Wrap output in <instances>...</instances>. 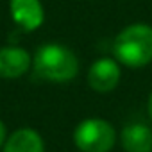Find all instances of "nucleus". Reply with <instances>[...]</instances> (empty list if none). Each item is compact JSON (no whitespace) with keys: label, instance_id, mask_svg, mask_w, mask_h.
<instances>
[{"label":"nucleus","instance_id":"10","mask_svg":"<svg viewBox=\"0 0 152 152\" xmlns=\"http://www.w3.org/2000/svg\"><path fill=\"white\" fill-rule=\"evenodd\" d=\"M147 111H148V116L152 118V93L148 97V102H147Z\"/></svg>","mask_w":152,"mask_h":152},{"label":"nucleus","instance_id":"6","mask_svg":"<svg viewBox=\"0 0 152 152\" xmlns=\"http://www.w3.org/2000/svg\"><path fill=\"white\" fill-rule=\"evenodd\" d=\"M31 56L20 47H4L0 48V77L16 79L29 70Z\"/></svg>","mask_w":152,"mask_h":152},{"label":"nucleus","instance_id":"2","mask_svg":"<svg viewBox=\"0 0 152 152\" xmlns=\"http://www.w3.org/2000/svg\"><path fill=\"white\" fill-rule=\"evenodd\" d=\"M79 70V61L75 54L57 43H47L38 48L34 56V72L38 77L52 83L72 81Z\"/></svg>","mask_w":152,"mask_h":152},{"label":"nucleus","instance_id":"5","mask_svg":"<svg viewBox=\"0 0 152 152\" xmlns=\"http://www.w3.org/2000/svg\"><path fill=\"white\" fill-rule=\"evenodd\" d=\"M9 11L15 23L23 31H34L43 23V7L39 0H11Z\"/></svg>","mask_w":152,"mask_h":152},{"label":"nucleus","instance_id":"8","mask_svg":"<svg viewBox=\"0 0 152 152\" xmlns=\"http://www.w3.org/2000/svg\"><path fill=\"white\" fill-rule=\"evenodd\" d=\"M4 152H45V147L41 136L36 131L25 127L15 131L9 136L4 145Z\"/></svg>","mask_w":152,"mask_h":152},{"label":"nucleus","instance_id":"3","mask_svg":"<svg viewBox=\"0 0 152 152\" xmlns=\"http://www.w3.org/2000/svg\"><path fill=\"white\" fill-rule=\"evenodd\" d=\"M115 140L116 134L113 125L100 118H88L81 122L73 132V141L83 152H109Z\"/></svg>","mask_w":152,"mask_h":152},{"label":"nucleus","instance_id":"7","mask_svg":"<svg viewBox=\"0 0 152 152\" xmlns=\"http://www.w3.org/2000/svg\"><path fill=\"white\" fill-rule=\"evenodd\" d=\"M122 147L127 152H152V131L145 124H129L122 131Z\"/></svg>","mask_w":152,"mask_h":152},{"label":"nucleus","instance_id":"4","mask_svg":"<svg viewBox=\"0 0 152 152\" xmlns=\"http://www.w3.org/2000/svg\"><path fill=\"white\" fill-rule=\"evenodd\" d=\"M120 81V68L113 59H99L88 72V83L95 91L107 93L116 88Z\"/></svg>","mask_w":152,"mask_h":152},{"label":"nucleus","instance_id":"9","mask_svg":"<svg viewBox=\"0 0 152 152\" xmlns=\"http://www.w3.org/2000/svg\"><path fill=\"white\" fill-rule=\"evenodd\" d=\"M6 143V125L0 122V147Z\"/></svg>","mask_w":152,"mask_h":152},{"label":"nucleus","instance_id":"1","mask_svg":"<svg viewBox=\"0 0 152 152\" xmlns=\"http://www.w3.org/2000/svg\"><path fill=\"white\" fill-rule=\"evenodd\" d=\"M113 54L131 68L148 64L152 61V27L145 23L125 27L113 41Z\"/></svg>","mask_w":152,"mask_h":152}]
</instances>
